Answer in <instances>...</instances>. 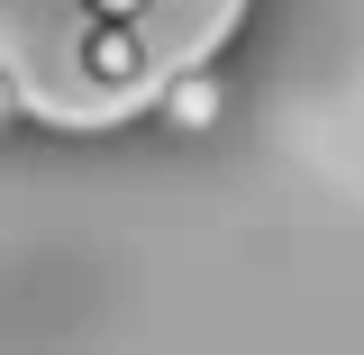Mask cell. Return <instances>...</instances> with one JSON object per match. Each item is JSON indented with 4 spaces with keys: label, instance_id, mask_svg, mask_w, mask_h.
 Masks as SVG:
<instances>
[{
    "label": "cell",
    "instance_id": "obj_1",
    "mask_svg": "<svg viewBox=\"0 0 364 355\" xmlns=\"http://www.w3.org/2000/svg\"><path fill=\"white\" fill-rule=\"evenodd\" d=\"M237 18V0H0V73L46 119H119Z\"/></svg>",
    "mask_w": 364,
    "mask_h": 355
},
{
    "label": "cell",
    "instance_id": "obj_2",
    "mask_svg": "<svg viewBox=\"0 0 364 355\" xmlns=\"http://www.w3.org/2000/svg\"><path fill=\"white\" fill-rule=\"evenodd\" d=\"M219 110H228V83L210 73V64H173V73H164V119H173L182 137L219 128Z\"/></svg>",
    "mask_w": 364,
    "mask_h": 355
},
{
    "label": "cell",
    "instance_id": "obj_3",
    "mask_svg": "<svg viewBox=\"0 0 364 355\" xmlns=\"http://www.w3.org/2000/svg\"><path fill=\"white\" fill-rule=\"evenodd\" d=\"M9 110H18V91H9V73H0V119H9Z\"/></svg>",
    "mask_w": 364,
    "mask_h": 355
}]
</instances>
